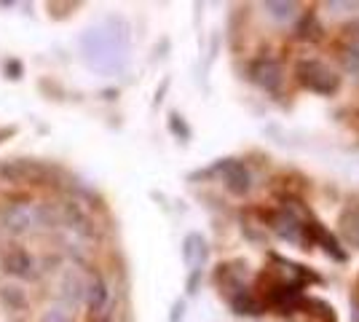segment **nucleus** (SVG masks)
Listing matches in <instances>:
<instances>
[{"mask_svg": "<svg viewBox=\"0 0 359 322\" xmlns=\"http://www.w3.org/2000/svg\"><path fill=\"white\" fill-rule=\"evenodd\" d=\"M300 311H306L314 322H338V314H335L332 304L322 301V298H311V295H309V298H303Z\"/></svg>", "mask_w": 359, "mask_h": 322, "instance_id": "nucleus-15", "label": "nucleus"}, {"mask_svg": "<svg viewBox=\"0 0 359 322\" xmlns=\"http://www.w3.org/2000/svg\"><path fill=\"white\" fill-rule=\"evenodd\" d=\"M11 135H14V129H11V126H6V129H0V142H3V140H6V137H11Z\"/></svg>", "mask_w": 359, "mask_h": 322, "instance_id": "nucleus-25", "label": "nucleus"}, {"mask_svg": "<svg viewBox=\"0 0 359 322\" xmlns=\"http://www.w3.org/2000/svg\"><path fill=\"white\" fill-rule=\"evenodd\" d=\"M247 78L266 94H276L285 83V67L271 57H257L247 67Z\"/></svg>", "mask_w": 359, "mask_h": 322, "instance_id": "nucleus-6", "label": "nucleus"}, {"mask_svg": "<svg viewBox=\"0 0 359 322\" xmlns=\"http://www.w3.org/2000/svg\"><path fill=\"white\" fill-rule=\"evenodd\" d=\"M83 301L91 309V314L102 317L105 314L107 304H110V285L102 274H91L89 282L83 285Z\"/></svg>", "mask_w": 359, "mask_h": 322, "instance_id": "nucleus-9", "label": "nucleus"}, {"mask_svg": "<svg viewBox=\"0 0 359 322\" xmlns=\"http://www.w3.org/2000/svg\"><path fill=\"white\" fill-rule=\"evenodd\" d=\"M231 309H233V314H239V317H260L266 307H263V301H260V295H255L252 290H247V288H241L236 290L231 298Z\"/></svg>", "mask_w": 359, "mask_h": 322, "instance_id": "nucleus-13", "label": "nucleus"}, {"mask_svg": "<svg viewBox=\"0 0 359 322\" xmlns=\"http://www.w3.org/2000/svg\"><path fill=\"white\" fill-rule=\"evenodd\" d=\"M132 35L121 16H107L81 35V54L91 70L102 76H116L129 62Z\"/></svg>", "mask_w": 359, "mask_h": 322, "instance_id": "nucleus-1", "label": "nucleus"}, {"mask_svg": "<svg viewBox=\"0 0 359 322\" xmlns=\"http://www.w3.org/2000/svg\"><path fill=\"white\" fill-rule=\"evenodd\" d=\"M182 311H185V304H182V301H177V304H175V309H172V317H169V322L182 320Z\"/></svg>", "mask_w": 359, "mask_h": 322, "instance_id": "nucleus-24", "label": "nucleus"}, {"mask_svg": "<svg viewBox=\"0 0 359 322\" xmlns=\"http://www.w3.org/2000/svg\"><path fill=\"white\" fill-rule=\"evenodd\" d=\"M201 276H204V271H201V269H194V271L188 274V282H185V293H188V295H196V293H198Z\"/></svg>", "mask_w": 359, "mask_h": 322, "instance_id": "nucleus-21", "label": "nucleus"}, {"mask_svg": "<svg viewBox=\"0 0 359 322\" xmlns=\"http://www.w3.org/2000/svg\"><path fill=\"white\" fill-rule=\"evenodd\" d=\"M295 38L303 41V43H316V41L325 38V27H322L319 14H316L314 8H309V11L298 14V22H295Z\"/></svg>", "mask_w": 359, "mask_h": 322, "instance_id": "nucleus-12", "label": "nucleus"}, {"mask_svg": "<svg viewBox=\"0 0 359 322\" xmlns=\"http://www.w3.org/2000/svg\"><path fill=\"white\" fill-rule=\"evenodd\" d=\"M22 62H6V73H8V78H19L22 76Z\"/></svg>", "mask_w": 359, "mask_h": 322, "instance_id": "nucleus-22", "label": "nucleus"}, {"mask_svg": "<svg viewBox=\"0 0 359 322\" xmlns=\"http://www.w3.org/2000/svg\"><path fill=\"white\" fill-rule=\"evenodd\" d=\"M0 298L8 304L11 309H25L27 307V298H25V293L14 288V285H6V288H0Z\"/></svg>", "mask_w": 359, "mask_h": 322, "instance_id": "nucleus-19", "label": "nucleus"}, {"mask_svg": "<svg viewBox=\"0 0 359 322\" xmlns=\"http://www.w3.org/2000/svg\"><path fill=\"white\" fill-rule=\"evenodd\" d=\"M57 215H60L62 226H65V229H70L73 234H78L81 239H94V236H97V226H94V220H91L89 213H86L78 201H73V199L62 201Z\"/></svg>", "mask_w": 359, "mask_h": 322, "instance_id": "nucleus-7", "label": "nucleus"}, {"mask_svg": "<svg viewBox=\"0 0 359 322\" xmlns=\"http://www.w3.org/2000/svg\"><path fill=\"white\" fill-rule=\"evenodd\" d=\"M338 231L348 245L359 247V204H348L338 217Z\"/></svg>", "mask_w": 359, "mask_h": 322, "instance_id": "nucleus-14", "label": "nucleus"}, {"mask_svg": "<svg viewBox=\"0 0 359 322\" xmlns=\"http://www.w3.org/2000/svg\"><path fill=\"white\" fill-rule=\"evenodd\" d=\"M0 223H3V229L8 231L11 236H19V234H27L30 231L32 213L27 210V204H11V207L3 210Z\"/></svg>", "mask_w": 359, "mask_h": 322, "instance_id": "nucleus-11", "label": "nucleus"}, {"mask_svg": "<svg viewBox=\"0 0 359 322\" xmlns=\"http://www.w3.org/2000/svg\"><path fill=\"white\" fill-rule=\"evenodd\" d=\"M351 322H359V290L351 295Z\"/></svg>", "mask_w": 359, "mask_h": 322, "instance_id": "nucleus-23", "label": "nucleus"}, {"mask_svg": "<svg viewBox=\"0 0 359 322\" xmlns=\"http://www.w3.org/2000/svg\"><path fill=\"white\" fill-rule=\"evenodd\" d=\"M295 81L300 89L319 94V97H335L344 83L338 70H332L327 62L316 60V57H303L295 62Z\"/></svg>", "mask_w": 359, "mask_h": 322, "instance_id": "nucleus-2", "label": "nucleus"}, {"mask_svg": "<svg viewBox=\"0 0 359 322\" xmlns=\"http://www.w3.org/2000/svg\"><path fill=\"white\" fill-rule=\"evenodd\" d=\"M210 258V245L201 234H188L185 242H182V261L185 266L194 271V269H201L204 271V263Z\"/></svg>", "mask_w": 359, "mask_h": 322, "instance_id": "nucleus-10", "label": "nucleus"}, {"mask_svg": "<svg viewBox=\"0 0 359 322\" xmlns=\"http://www.w3.org/2000/svg\"><path fill=\"white\" fill-rule=\"evenodd\" d=\"M338 38H341V41H346L348 46L359 48V19L346 22L344 27H341V32H338Z\"/></svg>", "mask_w": 359, "mask_h": 322, "instance_id": "nucleus-20", "label": "nucleus"}, {"mask_svg": "<svg viewBox=\"0 0 359 322\" xmlns=\"http://www.w3.org/2000/svg\"><path fill=\"white\" fill-rule=\"evenodd\" d=\"M97 322H110V320H107V317H100V320H97Z\"/></svg>", "mask_w": 359, "mask_h": 322, "instance_id": "nucleus-26", "label": "nucleus"}, {"mask_svg": "<svg viewBox=\"0 0 359 322\" xmlns=\"http://www.w3.org/2000/svg\"><path fill=\"white\" fill-rule=\"evenodd\" d=\"M204 175H223L225 191H228L231 196H236V199L250 196V191H252V172H250V167H247L244 161H239V159H220V161L212 164Z\"/></svg>", "mask_w": 359, "mask_h": 322, "instance_id": "nucleus-3", "label": "nucleus"}, {"mask_svg": "<svg viewBox=\"0 0 359 322\" xmlns=\"http://www.w3.org/2000/svg\"><path fill=\"white\" fill-rule=\"evenodd\" d=\"M263 11L271 19H276V22H292V19H298L300 6L292 3V0H266L263 3Z\"/></svg>", "mask_w": 359, "mask_h": 322, "instance_id": "nucleus-16", "label": "nucleus"}, {"mask_svg": "<svg viewBox=\"0 0 359 322\" xmlns=\"http://www.w3.org/2000/svg\"><path fill=\"white\" fill-rule=\"evenodd\" d=\"M48 169L32 159H8L0 161V180L8 185H43Z\"/></svg>", "mask_w": 359, "mask_h": 322, "instance_id": "nucleus-5", "label": "nucleus"}, {"mask_svg": "<svg viewBox=\"0 0 359 322\" xmlns=\"http://www.w3.org/2000/svg\"><path fill=\"white\" fill-rule=\"evenodd\" d=\"M169 132L175 135L177 140H182V142H188L191 140V126H188V121L180 116V113H169Z\"/></svg>", "mask_w": 359, "mask_h": 322, "instance_id": "nucleus-18", "label": "nucleus"}, {"mask_svg": "<svg viewBox=\"0 0 359 322\" xmlns=\"http://www.w3.org/2000/svg\"><path fill=\"white\" fill-rule=\"evenodd\" d=\"M300 245H303V250H309V247H322L330 258L338 263L348 261V253L341 247L338 236L330 234L327 226H325L322 220H316L314 215H309V217L303 220V242H300Z\"/></svg>", "mask_w": 359, "mask_h": 322, "instance_id": "nucleus-4", "label": "nucleus"}, {"mask_svg": "<svg viewBox=\"0 0 359 322\" xmlns=\"http://www.w3.org/2000/svg\"><path fill=\"white\" fill-rule=\"evenodd\" d=\"M3 271L8 276H16V279H30V276H35V261L25 247L14 245L3 253Z\"/></svg>", "mask_w": 359, "mask_h": 322, "instance_id": "nucleus-8", "label": "nucleus"}, {"mask_svg": "<svg viewBox=\"0 0 359 322\" xmlns=\"http://www.w3.org/2000/svg\"><path fill=\"white\" fill-rule=\"evenodd\" d=\"M332 54H335V60L341 62V67L346 73H359V48L348 46L346 41L335 38L332 41Z\"/></svg>", "mask_w": 359, "mask_h": 322, "instance_id": "nucleus-17", "label": "nucleus"}]
</instances>
